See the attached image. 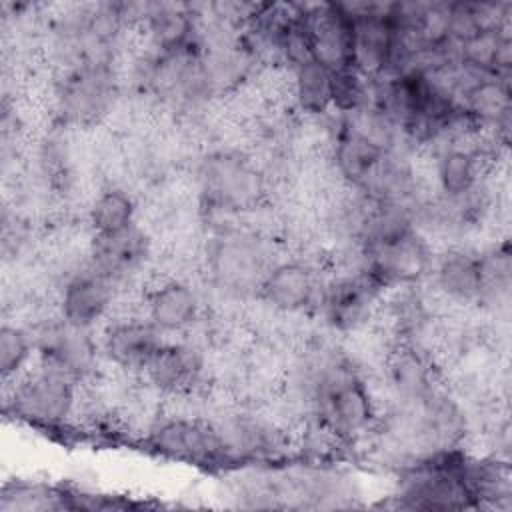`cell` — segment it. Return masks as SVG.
Segmentation results:
<instances>
[{
    "label": "cell",
    "instance_id": "cell-3",
    "mask_svg": "<svg viewBox=\"0 0 512 512\" xmlns=\"http://www.w3.org/2000/svg\"><path fill=\"white\" fill-rule=\"evenodd\" d=\"M204 258L212 286L234 298L258 296L260 284L274 264L264 240L238 226L216 228L206 242Z\"/></svg>",
    "mask_w": 512,
    "mask_h": 512
},
{
    "label": "cell",
    "instance_id": "cell-17",
    "mask_svg": "<svg viewBox=\"0 0 512 512\" xmlns=\"http://www.w3.org/2000/svg\"><path fill=\"white\" fill-rule=\"evenodd\" d=\"M150 258V238L132 224L112 234H92L88 246V262L116 286L136 276Z\"/></svg>",
    "mask_w": 512,
    "mask_h": 512
},
{
    "label": "cell",
    "instance_id": "cell-8",
    "mask_svg": "<svg viewBox=\"0 0 512 512\" xmlns=\"http://www.w3.org/2000/svg\"><path fill=\"white\" fill-rule=\"evenodd\" d=\"M32 334L38 366L62 374L76 384L86 382L96 372L102 354L92 330L72 326L56 314L38 324Z\"/></svg>",
    "mask_w": 512,
    "mask_h": 512
},
{
    "label": "cell",
    "instance_id": "cell-4",
    "mask_svg": "<svg viewBox=\"0 0 512 512\" xmlns=\"http://www.w3.org/2000/svg\"><path fill=\"white\" fill-rule=\"evenodd\" d=\"M74 380L38 366L10 384L6 412L40 432H70L78 412Z\"/></svg>",
    "mask_w": 512,
    "mask_h": 512
},
{
    "label": "cell",
    "instance_id": "cell-25",
    "mask_svg": "<svg viewBox=\"0 0 512 512\" xmlns=\"http://www.w3.org/2000/svg\"><path fill=\"white\" fill-rule=\"evenodd\" d=\"M88 220L92 234L120 232L136 224V200L128 190L110 186L94 198Z\"/></svg>",
    "mask_w": 512,
    "mask_h": 512
},
{
    "label": "cell",
    "instance_id": "cell-13",
    "mask_svg": "<svg viewBox=\"0 0 512 512\" xmlns=\"http://www.w3.org/2000/svg\"><path fill=\"white\" fill-rule=\"evenodd\" d=\"M166 340V334L146 316H126L110 320L102 328L98 344L102 358L114 368L142 376Z\"/></svg>",
    "mask_w": 512,
    "mask_h": 512
},
{
    "label": "cell",
    "instance_id": "cell-15",
    "mask_svg": "<svg viewBox=\"0 0 512 512\" xmlns=\"http://www.w3.org/2000/svg\"><path fill=\"white\" fill-rule=\"evenodd\" d=\"M310 56L330 70L352 66V16L344 2L302 4Z\"/></svg>",
    "mask_w": 512,
    "mask_h": 512
},
{
    "label": "cell",
    "instance_id": "cell-2",
    "mask_svg": "<svg viewBox=\"0 0 512 512\" xmlns=\"http://www.w3.org/2000/svg\"><path fill=\"white\" fill-rule=\"evenodd\" d=\"M198 196L214 218H234L256 210L266 198L262 170L236 150H214L198 166Z\"/></svg>",
    "mask_w": 512,
    "mask_h": 512
},
{
    "label": "cell",
    "instance_id": "cell-29",
    "mask_svg": "<svg viewBox=\"0 0 512 512\" xmlns=\"http://www.w3.org/2000/svg\"><path fill=\"white\" fill-rule=\"evenodd\" d=\"M484 294L482 304H504L510 294L512 258L508 242H500L494 248L480 254Z\"/></svg>",
    "mask_w": 512,
    "mask_h": 512
},
{
    "label": "cell",
    "instance_id": "cell-26",
    "mask_svg": "<svg viewBox=\"0 0 512 512\" xmlns=\"http://www.w3.org/2000/svg\"><path fill=\"white\" fill-rule=\"evenodd\" d=\"M36 356L32 330L4 322L0 328V376L6 386L28 372L30 360Z\"/></svg>",
    "mask_w": 512,
    "mask_h": 512
},
{
    "label": "cell",
    "instance_id": "cell-9",
    "mask_svg": "<svg viewBox=\"0 0 512 512\" xmlns=\"http://www.w3.org/2000/svg\"><path fill=\"white\" fill-rule=\"evenodd\" d=\"M434 262L432 248L420 228L390 238L386 242L360 250V268H364L384 290L414 288L430 276Z\"/></svg>",
    "mask_w": 512,
    "mask_h": 512
},
{
    "label": "cell",
    "instance_id": "cell-27",
    "mask_svg": "<svg viewBox=\"0 0 512 512\" xmlns=\"http://www.w3.org/2000/svg\"><path fill=\"white\" fill-rule=\"evenodd\" d=\"M330 102L336 116L356 114L372 106V80L354 66L332 70Z\"/></svg>",
    "mask_w": 512,
    "mask_h": 512
},
{
    "label": "cell",
    "instance_id": "cell-16",
    "mask_svg": "<svg viewBox=\"0 0 512 512\" xmlns=\"http://www.w3.org/2000/svg\"><path fill=\"white\" fill-rule=\"evenodd\" d=\"M142 376L164 396L192 394L204 382L206 358L188 340H166Z\"/></svg>",
    "mask_w": 512,
    "mask_h": 512
},
{
    "label": "cell",
    "instance_id": "cell-14",
    "mask_svg": "<svg viewBox=\"0 0 512 512\" xmlns=\"http://www.w3.org/2000/svg\"><path fill=\"white\" fill-rule=\"evenodd\" d=\"M118 286L86 260L60 286L58 316L72 326L94 330L108 318Z\"/></svg>",
    "mask_w": 512,
    "mask_h": 512
},
{
    "label": "cell",
    "instance_id": "cell-21",
    "mask_svg": "<svg viewBox=\"0 0 512 512\" xmlns=\"http://www.w3.org/2000/svg\"><path fill=\"white\" fill-rule=\"evenodd\" d=\"M486 152L470 140L438 146L434 174L442 198H462L482 186Z\"/></svg>",
    "mask_w": 512,
    "mask_h": 512
},
{
    "label": "cell",
    "instance_id": "cell-1",
    "mask_svg": "<svg viewBox=\"0 0 512 512\" xmlns=\"http://www.w3.org/2000/svg\"><path fill=\"white\" fill-rule=\"evenodd\" d=\"M312 424L350 446L376 430L378 406L360 368L342 354L316 360L306 376Z\"/></svg>",
    "mask_w": 512,
    "mask_h": 512
},
{
    "label": "cell",
    "instance_id": "cell-19",
    "mask_svg": "<svg viewBox=\"0 0 512 512\" xmlns=\"http://www.w3.org/2000/svg\"><path fill=\"white\" fill-rule=\"evenodd\" d=\"M386 382L398 408H412L436 390L434 368L418 344L400 342L386 362Z\"/></svg>",
    "mask_w": 512,
    "mask_h": 512
},
{
    "label": "cell",
    "instance_id": "cell-24",
    "mask_svg": "<svg viewBox=\"0 0 512 512\" xmlns=\"http://www.w3.org/2000/svg\"><path fill=\"white\" fill-rule=\"evenodd\" d=\"M294 72V100L308 116H324L332 110L330 80L332 70L310 58L292 68Z\"/></svg>",
    "mask_w": 512,
    "mask_h": 512
},
{
    "label": "cell",
    "instance_id": "cell-12",
    "mask_svg": "<svg viewBox=\"0 0 512 512\" xmlns=\"http://www.w3.org/2000/svg\"><path fill=\"white\" fill-rule=\"evenodd\" d=\"M214 422L234 468L240 464L278 462L288 454L290 442L284 430L262 416L240 412Z\"/></svg>",
    "mask_w": 512,
    "mask_h": 512
},
{
    "label": "cell",
    "instance_id": "cell-28",
    "mask_svg": "<svg viewBox=\"0 0 512 512\" xmlns=\"http://www.w3.org/2000/svg\"><path fill=\"white\" fill-rule=\"evenodd\" d=\"M2 512H30V510H62L60 486H46L40 482H8L0 496Z\"/></svg>",
    "mask_w": 512,
    "mask_h": 512
},
{
    "label": "cell",
    "instance_id": "cell-5",
    "mask_svg": "<svg viewBox=\"0 0 512 512\" xmlns=\"http://www.w3.org/2000/svg\"><path fill=\"white\" fill-rule=\"evenodd\" d=\"M142 446L176 464H188L202 470L234 468L218 426L214 420L198 416H164L150 424Z\"/></svg>",
    "mask_w": 512,
    "mask_h": 512
},
{
    "label": "cell",
    "instance_id": "cell-11",
    "mask_svg": "<svg viewBox=\"0 0 512 512\" xmlns=\"http://www.w3.org/2000/svg\"><path fill=\"white\" fill-rule=\"evenodd\" d=\"M152 54H180L204 48L202 12L194 4L148 2L134 4Z\"/></svg>",
    "mask_w": 512,
    "mask_h": 512
},
{
    "label": "cell",
    "instance_id": "cell-10",
    "mask_svg": "<svg viewBox=\"0 0 512 512\" xmlns=\"http://www.w3.org/2000/svg\"><path fill=\"white\" fill-rule=\"evenodd\" d=\"M384 288L364 270L356 268L324 282L316 308L328 328L334 332H354L374 314Z\"/></svg>",
    "mask_w": 512,
    "mask_h": 512
},
{
    "label": "cell",
    "instance_id": "cell-22",
    "mask_svg": "<svg viewBox=\"0 0 512 512\" xmlns=\"http://www.w3.org/2000/svg\"><path fill=\"white\" fill-rule=\"evenodd\" d=\"M430 278L438 292L456 304H482L484 280L480 254L450 248L440 256H434Z\"/></svg>",
    "mask_w": 512,
    "mask_h": 512
},
{
    "label": "cell",
    "instance_id": "cell-6",
    "mask_svg": "<svg viewBox=\"0 0 512 512\" xmlns=\"http://www.w3.org/2000/svg\"><path fill=\"white\" fill-rule=\"evenodd\" d=\"M352 16V66L370 80L406 68L408 54L388 16V2H344Z\"/></svg>",
    "mask_w": 512,
    "mask_h": 512
},
{
    "label": "cell",
    "instance_id": "cell-7",
    "mask_svg": "<svg viewBox=\"0 0 512 512\" xmlns=\"http://www.w3.org/2000/svg\"><path fill=\"white\" fill-rule=\"evenodd\" d=\"M116 96L114 62H84L62 70L56 86V110L66 124L90 126L112 110Z\"/></svg>",
    "mask_w": 512,
    "mask_h": 512
},
{
    "label": "cell",
    "instance_id": "cell-18",
    "mask_svg": "<svg viewBox=\"0 0 512 512\" xmlns=\"http://www.w3.org/2000/svg\"><path fill=\"white\" fill-rule=\"evenodd\" d=\"M320 282L314 268L302 260H280L266 272L258 298L282 314H300L316 306Z\"/></svg>",
    "mask_w": 512,
    "mask_h": 512
},
{
    "label": "cell",
    "instance_id": "cell-20",
    "mask_svg": "<svg viewBox=\"0 0 512 512\" xmlns=\"http://www.w3.org/2000/svg\"><path fill=\"white\" fill-rule=\"evenodd\" d=\"M202 314L198 290L180 278H168L156 284L144 300V316L162 334H182L190 330Z\"/></svg>",
    "mask_w": 512,
    "mask_h": 512
},
{
    "label": "cell",
    "instance_id": "cell-23",
    "mask_svg": "<svg viewBox=\"0 0 512 512\" xmlns=\"http://www.w3.org/2000/svg\"><path fill=\"white\" fill-rule=\"evenodd\" d=\"M458 64L478 76H496L510 80L512 38L510 26L480 30L456 44Z\"/></svg>",
    "mask_w": 512,
    "mask_h": 512
}]
</instances>
